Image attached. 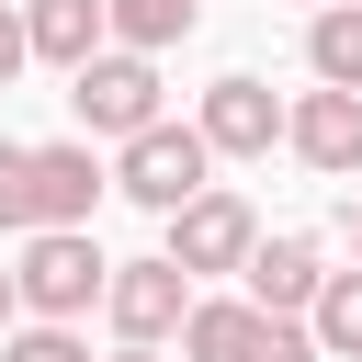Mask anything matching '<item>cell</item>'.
<instances>
[{
    "mask_svg": "<svg viewBox=\"0 0 362 362\" xmlns=\"http://www.w3.org/2000/svg\"><path fill=\"white\" fill-rule=\"evenodd\" d=\"M11 283H23V317H90L102 305V283H113V260H102V238L90 226H34L23 238V260H11Z\"/></svg>",
    "mask_w": 362,
    "mask_h": 362,
    "instance_id": "obj_1",
    "label": "cell"
},
{
    "mask_svg": "<svg viewBox=\"0 0 362 362\" xmlns=\"http://www.w3.org/2000/svg\"><path fill=\"white\" fill-rule=\"evenodd\" d=\"M204 181H215V136H204V124H170V113H158L147 136H124V158H113V192L147 204V215H181Z\"/></svg>",
    "mask_w": 362,
    "mask_h": 362,
    "instance_id": "obj_2",
    "label": "cell"
},
{
    "mask_svg": "<svg viewBox=\"0 0 362 362\" xmlns=\"http://www.w3.org/2000/svg\"><path fill=\"white\" fill-rule=\"evenodd\" d=\"M68 102H79V124L90 136H147L158 124V57H136V45H102V57H79L68 68Z\"/></svg>",
    "mask_w": 362,
    "mask_h": 362,
    "instance_id": "obj_3",
    "label": "cell"
},
{
    "mask_svg": "<svg viewBox=\"0 0 362 362\" xmlns=\"http://www.w3.org/2000/svg\"><path fill=\"white\" fill-rule=\"evenodd\" d=\"M158 226H170V260H181L192 283H204V272H249V249H260V215H249L226 181H204V192H192L181 215H158Z\"/></svg>",
    "mask_w": 362,
    "mask_h": 362,
    "instance_id": "obj_4",
    "label": "cell"
},
{
    "mask_svg": "<svg viewBox=\"0 0 362 362\" xmlns=\"http://www.w3.org/2000/svg\"><path fill=\"white\" fill-rule=\"evenodd\" d=\"M102 317H113V339H181V317H192V272H181L170 249H158V260H113Z\"/></svg>",
    "mask_w": 362,
    "mask_h": 362,
    "instance_id": "obj_5",
    "label": "cell"
},
{
    "mask_svg": "<svg viewBox=\"0 0 362 362\" xmlns=\"http://www.w3.org/2000/svg\"><path fill=\"white\" fill-rule=\"evenodd\" d=\"M192 124H204V136H215V158H272V147H283V124H294V113H283V102H272V79H249V68H226V79H215V90H204V113H192Z\"/></svg>",
    "mask_w": 362,
    "mask_h": 362,
    "instance_id": "obj_6",
    "label": "cell"
},
{
    "mask_svg": "<svg viewBox=\"0 0 362 362\" xmlns=\"http://www.w3.org/2000/svg\"><path fill=\"white\" fill-rule=\"evenodd\" d=\"M283 147L317 170V181H351L362 170V90H339V79H317L305 102H294V124H283Z\"/></svg>",
    "mask_w": 362,
    "mask_h": 362,
    "instance_id": "obj_7",
    "label": "cell"
},
{
    "mask_svg": "<svg viewBox=\"0 0 362 362\" xmlns=\"http://www.w3.org/2000/svg\"><path fill=\"white\" fill-rule=\"evenodd\" d=\"M317 283H328V249H317L305 226H283V238H260V249H249V305L305 317V305H317Z\"/></svg>",
    "mask_w": 362,
    "mask_h": 362,
    "instance_id": "obj_8",
    "label": "cell"
},
{
    "mask_svg": "<svg viewBox=\"0 0 362 362\" xmlns=\"http://www.w3.org/2000/svg\"><path fill=\"white\" fill-rule=\"evenodd\" d=\"M102 192H113V170L90 147H34V226H90Z\"/></svg>",
    "mask_w": 362,
    "mask_h": 362,
    "instance_id": "obj_9",
    "label": "cell"
},
{
    "mask_svg": "<svg viewBox=\"0 0 362 362\" xmlns=\"http://www.w3.org/2000/svg\"><path fill=\"white\" fill-rule=\"evenodd\" d=\"M23 23H34V57L45 68H79V57L113 45V11L102 0H23Z\"/></svg>",
    "mask_w": 362,
    "mask_h": 362,
    "instance_id": "obj_10",
    "label": "cell"
},
{
    "mask_svg": "<svg viewBox=\"0 0 362 362\" xmlns=\"http://www.w3.org/2000/svg\"><path fill=\"white\" fill-rule=\"evenodd\" d=\"M249 339H260V305H249V294H192L181 362H249Z\"/></svg>",
    "mask_w": 362,
    "mask_h": 362,
    "instance_id": "obj_11",
    "label": "cell"
},
{
    "mask_svg": "<svg viewBox=\"0 0 362 362\" xmlns=\"http://www.w3.org/2000/svg\"><path fill=\"white\" fill-rule=\"evenodd\" d=\"M305 68L339 79V90H362V0H328V11L305 23Z\"/></svg>",
    "mask_w": 362,
    "mask_h": 362,
    "instance_id": "obj_12",
    "label": "cell"
},
{
    "mask_svg": "<svg viewBox=\"0 0 362 362\" xmlns=\"http://www.w3.org/2000/svg\"><path fill=\"white\" fill-rule=\"evenodd\" d=\"M305 328H317V351H328V362H362V272H328V283H317V305H305Z\"/></svg>",
    "mask_w": 362,
    "mask_h": 362,
    "instance_id": "obj_13",
    "label": "cell"
},
{
    "mask_svg": "<svg viewBox=\"0 0 362 362\" xmlns=\"http://www.w3.org/2000/svg\"><path fill=\"white\" fill-rule=\"evenodd\" d=\"M102 11H113V45L158 57V45H181V34H192V11H204V0H102Z\"/></svg>",
    "mask_w": 362,
    "mask_h": 362,
    "instance_id": "obj_14",
    "label": "cell"
},
{
    "mask_svg": "<svg viewBox=\"0 0 362 362\" xmlns=\"http://www.w3.org/2000/svg\"><path fill=\"white\" fill-rule=\"evenodd\" d=\"M0 362H90V339H79L68 317H34V328H11V339H0Z\"/></svg>",
    "mask_w": 362,
    "mask_h": 362,
    "instance_id": "obj_15",
    "label": "cell"
},
{
    "mask_svg": "<svg viewBox=\"0 0 362 362\" xmlns=\"http://www.w3.org/2000/svg\"><path fill=\"white\" fill-rule=\"evenodd\" d=\"M0 226L34 238V147H11V136H0Z\"/></svg>",
    "mask_w": 362,
    "mask_h": 362,
    "instance_id": "obj_16",
    "label": "cell"
},
{
    "mask_svg": "<svg viewBox=\"0 0 362 362\" xmlns=\"http://www.w3.org/2000/svg\"><path fill=\"white\" fill-rule=\"evenodd\" d=\"M249 362H328V351H317V328H305V317H272V305H260V339H249Z\"/></svg>",
    "mask_w": 362,
    "mask_h": 362,
    "instance_id": "obj_17",
    "label": "cell"
},
{
    "mask_svg": "<svg viewBox=\"0 0 362 362\" xmlns=\"http://www.w3.org/2000/svg\"><path fill=\"white\" fill-rule=\"evenodd\" d=\"M23 57H34V23H23V11H11V0H0V90H11V79H23Z\"/></svg>",
    "mask_w": 362,
    "mask_h": 362,
    "instance_id": "obj_18",
    "label": "cell"
},
{
    "mask_svg": "<svg viewBox=\"0 0 362 362\" xmlns=\"http://www.w3.org/2000/svg\"><path fill=\"white\" fill-rule=\"evenodd\" d=\"M11 317H23V283H11V272H0V339H11Z\"/></svg>",
    "mask_w": 362,
    "mask_h": 362,
    "instance_id": "obj_19",
    "label": "cell"
},
{
    "mask_svg": "<svg viewBox=\"0 0 362 362\" xmlns=\"http://www.w3.org/2000/svg\"><path fill=\"white\" fill-rule=\"evenodd\" d=\"M113 362H158V339H124V351H113Z\"/></svg>",
    "mask_w": 362,
    "mask_h": 362,
    "instance_id": "obj_20",
    "label": "cell"
},
{
    "mask_svg": "<svg viewBox=\"0 0 362 362\" xmlns=\"http://www.w3.org/2000/svg\"><path fill=\"white\" fill-rule=\"evenodd\" d=\"M351 249H362V192H351Z\"/></svg>",
    "mask_w": 362,
    "mask_h": 362,
    "instance_id": "obj_21",
    "label": "cell"
}]
</instances>
